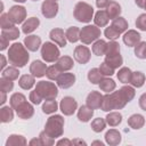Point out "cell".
<instances>
[{"label":"cell","instance_id":"obj_1","mask_svg":"<svg viewBox=\"0 0 146 146\" xmlns=\"http://www.w3.org/2000/svg\"><path fill=\"white\" fill-rule=\"evenodd\" d=\"M133 97H135V90H133V88H131L129 86H124L119 91L111 94L113 110H120V108L124 107V105L127 103H129Z\"/></svg>","mask_w":146,"mask_h":146},{"label":"cell","instance_id":"obj_2","mask_svg":"<svg viewBox=\"0 0 146 146\" xmlns=\"http://www.w3.org/2000/svg\"><path fill=\"white\" fill-rule=\"evenodd\" d=\"M8 59L9 63L13 64L14 66L23 67L29 60V54L22 43H14L9 48Z\"/></svg>","mask_w":146,"mask_h":146},{"label":"cell","instance_id":"obj_3","mask_svg":"<svg viewBox=\"0 0 146 146\" xmlns=\"http://www.w3.org/2000/svg\"><path fill=\"white\" fill-rule=\"evenodd\" d=\"M63 125L64 120L60 115H55L48 119L46 124V132L49 135V137H58L63 132Z\"/></svg>","mask_w":146,"mask_h":146},{"label":"cell","instance_id":"obj_4","mask_svg":"<svg viewBox=\"0 0 146 146\" xmlns=\"http://www.w3.org/2000/svg\"><path fill=\"white\" fill-rule=\"evenodd\" d=\"M92 14H94V8L86 2H78L74 8V17L79 22H83V23L90 22L92 18Z\"/></svg>","mask_w":146,"mask_h":146},{"label":"cell","instance_id":"obj_5","mask_svg":"<svg viewBox=\"0 0 146 146\" xmlns=\"http://www.w3.org/2000/svg\"><path fill=\"white\" fill-rule=\"evenodd\" d=\"M35 90L40 94V96L42 98H46V99H55V97L58 94L57 87L54 83L46 82V81H40L36 84Z\"/></svg>","mask_w":146,"mask_h":146},{"label":"cell","instance_id":"obj_6","mask_svg":"<svg viewBox=\"0 0 146 146\" xmlns=\"http://www.w3.org/2000/svg\"><path fill=\"white\" fill-rule=\"evenodd\" d=\"M100 35V30L94 25H87L80 31V39L83 43H91Z\"/></svg>","mask_w":146,"mask_h":146},{"label":"cell","instance_id":"obj_7","mask_svg":"<svg viewBox=\"0 0 146 146\" xmlns=\"http://www.w3.org/2000/svg\"><path fill=\"white\" fill-rule=\"evenodd\" d=\"M41 55L46 62L51 63V62H55L59 57V50L55 44L50 42H46L41 48Z\"/></svg>","mask_w":146,"mask_h":146},{"label":"cell","instance_id":"obj_8","mask_svg":"<svg viewBox=\"0 0 146 146\" xmlns=\"http://www.w3.org/2000/svg\"><path fill=\"white\" fill-rule=\"evenodd\" d=\"M25 16H26V10L22 6H14V7H11L9 13H8V17H9V19L14 24L22 23L25 19Z\"/></svg>","mask_w":146,"mask_h":146},{"label":"cell","instance_id":"obj_9","mask_svg":"<svg viewBox=\"0 0 146 146\" xmlns=\"http://www.w3.org/2000/svg\"><path fill=\"white\" fill-rule=\"evenodd\" d=\"M76 100L72 97H64L60 102V111L65 114V115H71L75 112L76 110Z\"/></svg>","mask_w":146,"mask_h":146},{"label":"cell","instance_id":"obj_10","mask_svg":"<svg viewBox=\"0 0 146 146\" xmlns=\"http://www.w3.org/2000/svg\"><path fill=\"white\" fill-rule=\"evenodd\" d=\"M58 11V5L55 0H46L42 3V15L47 18H52Z\"/></svg>","mask_w":146,"mask_h":146},{"label":"cell","instance_id":"obj_11","mask_svg":"<svg viewBox=\"0 0 146 146\" xmlns=\"http://www.w3.org/2000/svg\"><path fill=\"white\" fill-rule=\"evenodd\" d=\"M74 58L80 64H86L90 59V50L86 46H78L74 50Z\"/></svg>","mask_w":146,"mask_h":146},{"label":"cell","instance_id":"obj_12","mask_svg":"<svg viewBox=\"0 0 146 146\" xmlns=\"http://www.w3.org/2000/svg\"><path fill=\"white\" fill-rule=\"evenodd\" d=\"M102 102H103V96L98 91H91L87 97V105L92 110L100 108Z\"/></svg>","mask_w":146,"mask_h":146},{"label":"cell","instance_id":"obj_13","mask_svg":"<svg viewBox=\"0 0 146 146\" xmlns=\"http://www.w3.org/2000/svg\"><path fill=\"white\" fill-rule=\"evenodd\" d=\"M56 81H57L58 87L66 89V88H70L71 86L74 84L75 76H74V74H72V73H63V74H60V75L58 76V79H57Z\"/></svg>","mask_w":146,"mask_h":146},{"label":"cell","instance_id":"obj_14","mask_svg":"<svg viewBox=\"0 0 146 146\" xmlns=\"http://www.w3.org/2000/svg\"><path fill=\"white\" fill-rule=\"evenodd\" d=\"M30 72L33 74V76H36V78H41L46 74L47 72V66L46 64H43L42 62L40 60H34L31 66H30Z\"/></svg>","mask_w":146,"mask_h":146},{"label":"cell","instance_id":"obj_15","mask_svg":"<svg viewBox=\"0 0 146 146\" xmlns=\"http://www.w3.org/2000/svg\"><path fill=\"white\" fill-rule=\"evenodd\" d=\"M16 112H17V115L21 117V119H29V117H31L32 115H33V107H32V105H30L26 100L23 103V104H21L17 108H16Z\"/></svg>","mask_w":146,"mask_h":146},{"label":"cell","instance_id":"obj_16","mask_svg":"<svg viewBox=\"0 0 146 146\" xmlns=\"http://www.w3.org/2000/svg\"><path fill=\"white\" fill-rule=\"evenodd\" d=\"M140 41V34L133 30L128 31L124 35H123V42L128 46V47H133L136 46L138 42Z\"/></svg>","mask_w":146,"mask_h":146},{"label":"cell","instance_id":"obj_17","mask_svg":"<svg viewBox=\"0 0 146 146\" xmlns=\"http://www.w3.org/2000/svg\"><path fill=\"white\" fill-rule=\"evenodd\" d=\"M50 39L52 41H55L58 46L60 47H65L66 46V40H65V36L66 34H64V31L60 30V29H54L50 31Z\"/></svg>","mask_w":146,"mask_h":146},{"label":"cell","instance_id":"obj_18","mask_svg":"<svg viewBox=\"0 0 146 146\" xmlns=\"http://www.w3.org/2000/svg\"><path fill=\"white\" fill-rule=\"evenodd\" d=\"M24 43L26 46V48L31 51H35L39 49L40 47V43H41V39L36 35H29L25 38L24 40Z\"/></svg>","mask_w":146,"mask_h":146},{"label":"cell","instance_id":"obj_19","mask_svg":"<svg viewBox=\"0 0 146 146\" xmlns=\"http://www.w3.org/2000/svg\"><path fill=\"white\" fill-rule=\"evenodd\" d=\"M106 8H107L106 13H107L110 19H114V18L119 17V15H120V13H121V6H120L117 2L111 1V3H110Z\"/></svg>","mask_w":146,"mask_h":146},{"label":"cell","instance_id":"obj_20","mask_svg":"<svg viewBox=\"0 0 146 146\" xmlns=\"http://www.w3.org/2000/svg\"><path fill=\"white\" fill-rule=\"evenodd\" d=\"M92 114H94V111L88 105L87 106H81L80 110H79V112H78V117L82 122H88L91 119Z\"/></svg>","mask_w":146,"mask_h":146},{"label":"cell","instance_id":"obj_21","mask_svg":"<svg viewBox=\"0 0 146 146\" xmlns=\"http://www.w3.org/2000/svg\"><path fill=\"white\" fill-rule=\"evenodd\" d=\"M145 123L144 116L140 114H133L128 119V124L133 129H140Z\"/></svg>","mask_w":146,"mask_h":146},{"label":"cell","instance_id":"obj_22","mask_svg":"<svg viewBox=\"0 0 146 146\" xmlns=\"http://www.w3.org/2000/svg\"><path fill=\"white\" fill-rule=\"evenodd\" d=\"M39 19L35 18V17H31L29 18L24 24H23V32L25 34H29L31 32H33L38 26H39Z\"/></svg>","mask_w":146,"mask_h":146},{"label":"cell","instance_id":"obj_23","mask_svg":"<svg viewBox=\"0 0 146 146\" xmlns=\"http://www.w3.org/2000/svg\"><path fill=\"white\" fill-rule=\"evenodd\" d=\"M56 66L58 67L59 71H67V70L72 68V66H73V60H72L71 57L64 56V57H60V58L57 60Z\"/></svg>","mask_w":146,"mask_h":146},{"label":"cell","instance_id":"obj_24","mask_svg":"<svg viewBox=\"0 0 146 146\" xmlns=\"http://www.w3.org/2000/svg\"><path fill=\"white\" fill-rule=\"evenodd\" d=\"M108 19H110V17H108V15H107V13L105 10L97 11L96 15H95V18H94L95 24L98 25V26H100V27L105 26L108 23Z\"/></svg>","mask_w":146,"mask_h":146},{"label":"cell","instance_id":"obj_25","mask_svg":"<svg viewBox=\"0 0 146 146\" xmlns=\"http://www.w3.org/2000/svg\"><path fill=\"white\" fill-rule=\"evenodd\" d=\"M111 26L114 30H116L119 33H122V32H124L128 29V23H127V21L123 17H116V18L113 19Z\"/></svg>","mask_w":146,"mask_h":146},{"label":"cell","instance_id":"obj_26","mask_svg":"<svg viewBox=\"0 0 146 146\" xmlns=\"http://www.w3.org/2000/svg\"><path fill=\"white\" fill-rule=\"evenodd\" d=\"M105 138H106V141H107L108 144H111V145H115V144H119V143L121 141V136H120V133H119L116 130H114V129L107 131L106 135H105Z\"/></svg>","mask_w":146,"mask_h":146},{"label":"cell","instance_id":"obj_27","mask_svg":"<svg viewBox=\"0 0 146 146\" xmlns=\"http://www.w3.org/2000/svg\"><path fill=\"white\" fill-rule=\"evenodd\" d=\"M131 75L132 72L130 71L129 67H122L119 72H117V79L122 82V83H128L131 81Z\"/></svg>","mask_w":146,"mask_h":146},{"label":"cell","instance_id":"obj_28","mask_svg":"<svg viewBox=\"0 0 146 146\" xmlns=\"http://www.w3.org/2000/svg\"><path fill=\"white\" fill-rule=\"evenodd\" d=\"M105 62L113 68H116L119 66L122 65V57L120 54H116V55H113V56H106L105 58Z\"/></svg>","mask_w":146,"mask_h":146},{"label":"cell","instance_id":"obj_29","mask_svg":"<svg viewBox=\"0 0 146 146\" xmlns=\"http://www.w3.org/2000/svg\"><path fill=\"white\" fill-rule=\"evenodd\" d=\"M19 87L23 88V89H30L34 86V76L32 75H29V74H25L23 76H21L19 79Z\"/></svg>","mask_w":146,"mask_h":146},{"label":"cell","instance_id":"obj_30","mask_svg":"<svg viewBox=\"0 0 146 146\" xmlns=\"http://www.w3.org/2000/svg\"><path fill=\"white\" fill-rule=\"evenodd\" d=\"M99 87L103 91H106V92H110V91H113L114 88H115V82L112 80V79H108V78H103L99 82Z\"/></svg>","mask_w":146,"mask_h":146},{"label":"cell","instance_id":"obj_31","mask_svg":"<svg viewBox=\"0 0 146 146\" xmlns=\"http://www.w3.org/2000/svg\"><path fill=\"white\" fill-rule=\"evenodd\" d=\"M66 38L70 42H76L80 39V30L76 26H72L66 31Z\"/></svg>","mask_w":146,"mask_h":146},{"label":"cell","instance_id":"obj_32","mask_svg":"<svg viewBox=\"0 0 146 146\" xmlns=\"http://www.w3.org/2000/svg\"><path fill=\"white\" fill-rule=\"evenodd\" d=\"M106 42L104 40H98L94 43L92 46V52L96 55V56H102L105 54L106 51Z\"/></svg>","mask_w":146,"mask_h":146},{"label":"cell","instance_id":"obj_33","mask_svg":"<svg viewBox=\"0 0 146 146\" xmlns=\"http://www.w3.org/2000/svg\"><path fill=\"white\" fill-rule=\"evenodd\" d=\"M145 82V75L141 73V72H133L132 75H131V81L130 83L133 86V87H141Z\"/></svg>","mask_w":146,"mask_h":146},{"label":"cell","instance_id":"obj_34","mask_svg":"<svg viewBox=\"0 0 146 146\" xmlns=\"http://www.w3.org/2000/svg\"><path fill=\"white\" fill-rule=\"evenodd\" d=\"M1 35H5L8 40H15V39H17L18 35H19V31H18L17 27L11 26V27H9V29H3V30L1 31Z\"/></svg>","mask_w":146,"mask_h":146},{"label":"cell","instance_id":"obj_35","mask_svg":"<svg viewBox=\"0 0 146 146\" xmlns=\"http://www.w3.org/2000/svg\"><path fill=\"white\" fill-rule=\"evenodd\" d=\"M13 116H14V113H13L11 107L5 106V107L1 108V111H0V120H1V122H10L13 120Z\"/></svg>","mask_w":146,"mask_h":146},{"label":"cell","instance_id":"obj_36","mask_svg":"<svg viewBox=\"0 0 146 146\" xmlns=\"http://www.w3.org/2000/svg\"><path fill=\"white\" fill-rule=\"evenodd\" d=\"M88 79H89V81H90L91 83L97 84V83H99L100 80L103 79V74L100 73L99 68H92V70H90L89 73H88Z\"/></svg>","mask_w":146,"mask_h":146},{"label":"cell","instance_id":"obj_37","mask_svg":"<svg viewBox=\"0 0 146 146\" xmlns=\"http://www.w3.org/2000/svg\"><path fill=\"white\" fill-rule=\"evenodd\" d=\"M106 56H113L116 54H120V44L115 41H110L106 44Z\"/></svg>","mask_w":146,"mask_h":146},{"label":"cell","instance_id":"obj_38","mask_svg":"<svg viewBox=\"0 0 146 146\" xmlns=\"http://www.w3.org/2000/svg\"><path fill=\"white\" fill-rule=\"evenodd\" d=\"M25 100H26V98H25L24 95L16 92V94H14V95L10 97V106L16 110V108H17L21 104H23Z\"/></svg>","mask_w":146,"mask_h":146},{"label":"cell","instance_id":"obj_39","mask_svg":"<svg viewBox=\"0 0 146 146\" xmlns=\"http://www.w3.org/2000/svg\"><path fill=\"white\" fill-rule=\"evenodd\" d=\"M42 111H43V113H47V114L56 112L57 111V103H56V100H54V99H46V103L42 106Z\"/></svg>","mask_w":146,"mask_h":146},{"label":"cell","instance_id":"obj_40","mask_svg":"<svg viewBox=\"0 0 146 146\" xmlns=\"http://www.w3.org/2000/svg\"><path fill=\"white\" fill-rule=\"evenodd\" d=\"M106 121L112 127H115L119 123H121L122 121V115L120 113H116V112H113V113H110L107 116H106Z\"/></svg>","mask_w":146,"mask_h":146},{"label":"cell","instance_id":"obj_41","mask_svg":"<svg viewBox=\"0 0 146 146\" xmlns=\"http://www.w3.org/2000/svg\"><path fill=\"white\" fill-rule=\"evenodd\" d=\"M135 54L138 58H146V42H138L135 46Z\"/></svg>","mask_w":146,"mask_h":146},{"label":"cell","instance_id":"obj_42","mask_svg":"<svg viewBox=\"0 0 146 146\" xmlns=\"http://www.w3.org/2000/svg\"><path fill=\"white\" fill-rule=\"evenodd\" d=\"M14 87V83H13V80L8 79V78H5L2 76L1 80H0V89L1 91H5V92H8L13 89Z\"/></svg>","mask_w":146,"mask_h":146},{"label":"cell","instance_id":"obj_43","mask_svg":"<svg viewBox=\"0 0 146 146\" xmlns=\"http://www.w3.org/2000/svg\"><path fill=\"white\" fill-rule=\"evenodd\" d=\"M91 128L95 132H100L102 130H104L105 128V120L102 119V117H98V119H95L92 122H91Z\"/></svg>","mask_w":146,"mask_h":146},{"label":"cell","instance_id":"obj_44","mask_svg":"<svg viewBox=\"0 0 146 146\" xmlns=\"http://www.w3.org/2000/svg\"><path fill=\"white\" fill-rule=\"evenodd\" d=\"M18 74H19V72H18L15 67H8V68H6V70L2 71V76L8 78V79H10V80L17 79V78H18Z\"/></svg>","mask_w":146,"mask_h":146},{"label":"cell","instance_id":"obj_45","mask_svg":"<svg viewBox=\"0 0 146 146\" xmlns=\"http://www.w3.org/2000/svg\"><path fill=\"white\" fill-rule=\"evenodd\" d=\"M59 70H58V67L55 65V66H50V67H48L47 68V72H46V75L50 79V80H57L58 79V76L60 75L59 74Z\"/></svg>","mask_w":146,"mask_h":146},{"label":"cell","instance_id":"obj_46","mask_svg":"<svg viewBox=\"0 0 146 146\" xmlns=\"http://www.w3.org/2000/svg\"><path fill=\"white\" fill-rule=\"evenodd\" d=\"M0 25H1V30L3 29H9L11 26H14V23L9 19L8 14H2L1 18H0Z\"/></svg>","mask_w":146,"mask_h":146},{"label":"cell","instance_id":"obj_47","mask_svg":"<svg viewBox=\"0 0 146 146\" xmlns=\"http://www.w3.org/2000/svg\"><path fill=\"white\" fill-rule=\"evenodd\" d=\"M99 71H100V73L103 75H112V74H114V68L111 67L106 62L102 63V65L99 67Z\"/></svg>","mask_w":146,"mask_h":146},{"label":"cell","instance_id":"obj_48","mask_svg":"<svg viewBox=\"0 0 146 146\" xmlns=\"http://www.w3.org/2000/svg\"><path fill=\"white\" fill-rule=\"evenodd\" d=\"M105 35H106V38L110 39V40H115V39L119 38L120 33H119L116 30H114L112 26H110V27H107V29L105 30Z\"/></svg>","mask_w":146,"mask_h":146},{"label":"cell","instance_id":"obj_49","mask_svg":"<svg viewBox=\"0 0 146 146\" xmlns=\"http://www.w3.org/2000/svg\"><path fill=\"white\" fill-rule=\"evenodd\" d=\"M136 26L141 31H146V14L139 15V17L136 21Z\"/></svg>","mask_w":146,"mask_h":146},{"label":"cell","instance_id":"obj_50","mask_svg":"<svg viewBox=\"0 0 146 146\" xmlns=\"http://www.w3.org/2000/svg\"><path fill=\"white\" fill-rule=\"evenodd\" d=\"M19 140H24V138H23L22 136L11 135V136L9 137V139L7 140L6 145H7V146H9V145H17V144H19Z\"/></svg>","mask_w":146,"mask_h":146},{"label":"cell","instance_id":"obj_51","mask_svg":"<svg viewBox=\"0 0 146 146\" xmlns=\"http://www.w3.org/2000/svg\"><path fill=\"white\" fill-rule=\"evenodd\" d=\"M30 100L33 103V104H40L41 103V100H42V97L40 96V94L36 91V90H34V91H32L31 92V95H30Z\"/></svg>","mask_w":146,"mask_h":146},{"label":"cell","instance_id":"obj_52","mask_svg":"<svg viewBox=\"0 0 146 146\" xmlns=\"http://www.w3.org/2000/svg\"><path fill=\"white\" fill-rule=\"evenodd\" d=\"M110 3H111V0H96V5H97V7L100 8V9L106 8Z\"/></svg>","mask_w":146,"mask_h":146},{"label":"cell","instance_id":"obj_53","mask_svg":"<svg viewBox=\"0 0 146 146\" xmlns=\"http://www.w3.org/2000/svg\"><path fill=\"white\" fill-rule=\"evenodd\" d=\"M139 106L144 111H146V94H143L140 96V98H139Z\"/></svg>","mask_w":146,"mask_h":146},{"label":"cell","instance_id":"obj_54","mask_svg":"<svg viewBox=\"0 0 146 146\" xmlns=\"http://www.w3.org/2000/svg\"><path fill=\"white\" fill-rule=\"evenodd\" d=\"M9 44V40L5 36V35H1V50H5L7 48V46Z\"/></svg>","mask_w":146,"mask_h":146},{"label":"cell","instance_id":"obj_55","mask_svg":"<svg viewBox=\"0 0 146 146\" xmlns=\"http://www.w3.org/2000/svg\"><path fill=\"white\" fill-rule=\"evenodd\" d=\"M135 1H136V3H137L139 7H141V8H144V7H145L146 0H135Z\"/></svg>","mask_w":146,"mask_h":146},{"label":"cell","instance_id":"obj_56","mask_svg":"<svg viewBox=\"0 0 146 146\" xmlns=\"http://www.w3.org/2000/svg\"><path fill=\"white\" fill-rule=\"evenodd\" d=\"M5 102H6V92L5 91H1V104H5Z\"/></svg>","mask_w":146,"mask_h":146},{"label":"cell","instance_id":"obj_57","mask_svg":"<svg viewBox=\"0 0 146 146\" xmlns=\"http://www.w3.org/2000/svg\"><path fill=\"white\" fill-rule=\"evenodd\" d=\"M5 66H6V59L3 56H1V70H3Z\"/></svg>","mask_w":146,"mask_h":146},{"label":"cell","instance_id":"obj_58","mask_svg":"<svg viewBox=\"0 0 146 146\" xmlns=\"http://www.w3.org/2000/svg\"><path fill=\"white\" fill-rule=\"evenodd\" d=\"M57 144H58V145H62V144H70V141H68V140H60V141H58Z\"/></svg>","mask_w":146,"mask_h":146},{"label":"cell","instance_id":"obj_59","mask_svg":"<svg viewBox=\"0 0 146 146\" xmlns=\"http://www.w3.org/2000/svg\"><path fill=\"white\" fill-rule=\"evenodd\" d=\"M14 1H17V2H25L26 0H14Z\"/></svg>","mask_w":146,"mask_h":146},{"label":"cell","instance_id":"obj_60","mask_svg":"<svg viewBox=\"0 0 146 146\" xmlns=\"http://www.w3.org/2000/svg\"><path fill=\"white\" fill-rule=\"evenodd\" d=\"M144 8H145V9H146V3H145V7H144Z\"/></svg>","mask_w":146,"mask_h":146},{"label":"cell","instance_id":"obj_61","mask_svg":"<svg viewBox=\"0 0 146 146\" xmlns=\"http://www.w3.org/2000/svg\"><path fill=\"white\" fill-rule=\"evenodd\" d=\"M33 1H36V0H33Z\"/></svg>","mask_w":146,"mask_h":146}]
</instances>
